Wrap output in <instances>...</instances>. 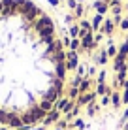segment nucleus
<instances>
[{
	"instance_id": "1",
	"label": "nucleus",
	"mask_w": 128,
	"mask_h": 130,
	"mask_svg": "<svg viewBox=\"0 0 128 130\" xmlns=\"http://www.w3.org/2000/svg\"><path fill=\"white\" fill-rule=\"evenodd\" d=\"M64 81L66 53L53 19L30 0H0V124L43 121Z\"/></svg>"
}]
</instances>
